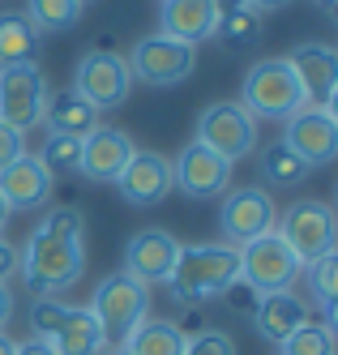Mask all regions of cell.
I'll list each match as a JSON object with an SVG mask.
<instances>
[{
	"label": "cell",
	"mask_w": 338,
	"mask_h": 355,
	"mask_svg": "<svg viewBox=\"0 0 338 355\" xmlns=\"http://www.w3.org/2000/svg\"><path fill=\"white\" fill-rule=\"evenodd\" d=\"M17 274L35 295H60L82 283L86 274V210L82 206H51L39 227H31Z\"/></svg>",
	"instance_id": "6da1fadb"
},
{
	"label": "cell",
	"mask_w": 338,
	"mask_h": 355,
	"mask_svg": "<svg viewBox=\"0 0 338 355\" xmlns=\"http://www.w3.org/2000/svg\"><path fill=\"white\" fill-rule=\"evenodd\" d=\"M236 283H240V252L231 244H180L167 291L176 304H205L227 295Z\"/></svg>",
	"instance_id": "7a4b0ae2"
},
{
	"label": "cell",
	"mask_w": 338,
	"mask_h": 355,
	"mask_svg": "<svg viewBox=\"0 0 338 355\" xmlns=\"http://www.w3.org/2000/svg\"><path fill=\"white\" fill-rule=\"evenodd\" d=\"M240 103H244V112L253 120H282V124H287L300 107H308L296 73L282 56H266V60L248 64L244 82H240Z\"/></svg>",
	"instance_id": "3957f363"
},
{
	"label": "cell",
	"mask_w": 338,
	"mask_h": 355,
	"mask_svg": "<svg viewBox=\"0 0 338 355\" xmlns=\"http://www.w3.org/2000/svg\"><path fill=\"white\" fill-rule=\"evenodd\" d=\"M86 309L94 313V321L103 329V343H108V347H124L128 334L150 317V287L137 283L133 274L116 270V274H108L94 287V300L86 304Z\"/></svg>",
	"instance_id": "277c9868"
},
{
	"label": "cell",
	"mask_w": 338,
	"mask_h": 355,
	"mask_svg": "<svg viewBox=\"0 0 338 355\" xmlns=\"http://www.w3.org/2000/svg\"><path fill=\"white\" fill-rule=\"evenodd\" d=\"M274 232L287 240V248L300 257V266H313L317 257H330L338 248V218L330 210V201H317V197L291 201L282 210V218L274 223Z\"/></svg>",
	"instance_id": "5b68a950"
},
{
	"label": "cell",
	"mask_w": 338,
	"mask_h": 355,
	"mask_svg": "<svg viewBox=\"0 0 338 355\" xmlns=\"http://www.w3.org/2000/svg\"><path fill=\"white\" fill-rule=\"evenodd\" d=\"M236 252H240V283H244V287H253L257 295L291 291V287H296V278L304 274L300 257L287 248V240H282L278 232L257 236V240L240 244Z\"/></svg>",
	"instance_id": "8992f818"
},
{
	"label": "cell",
	"mask_w": 338,
	"mask_h": 355,
	"mask_svg": "<svg viewBox=\"0 0 338 355\" xmlns=\"http://www.w3.org/2000/svg\"><path fill=\"white\" fill-rule=\"evenodd\" d=\"M133 82L142 86H154V90H167V86H180L193 78L197 69V47L180 43V39H167V35H142L133 43V52L124 56Z\"/></svg>",
	"instance_id": "52a82bcc"
},
{
	"label": "cell",
	"mask_w": 338,
	"mask_h": 355,
	"mask_svg": "<svg viewBox=\"0 0 338 355\" xmlns=\"http://www.w3.org/2000/svg\"><path fill=\"white\" fill-rule=\"evenodd\" d=\"M197 141L210 146L219 159H227L236 167L240 159H248L257 150V120L244 112L240 98H219V103L201 107L197 116Z\"/></svg>",
	"instance_id": "ba28073f"
},
{
	"label": "cell",
	"mask_w": 338,
	"mask_h": 355,
	"mask_svg": "<svg viewBox=\"0 0 338 355\" xmlns=\"http://www.w3.org/2000/svg\"><path fill=\"white\" fill-rule=\"evenodd\" d=\"M128 90H133V73H128L124 56L116 52H86L73 69V94H82L94 112H116L128 103Z\"/></svg>",
	"instance_id": "9c48e42d"
},
{
	"label": "cell",
	"mask_w": 338,
	"mask_h": 355,
	"mask_svg": "<svg viewBox=\"0 0 338 355\" xmlns=\"http://www.w3.org/2000/svg\"><path fill=\"white\" fill-rule=\"evenodd\" d=\"M47 107V78L43 69L31 64H0V120L13 124L17 133L43 124Z\"/></svg>",
	"instance_id": "30bf717a"
},
{
	"label": "cell",
	"mask_w": 338,
	"mask_h": 355,
	"mask_svg": "<svg viewBox=\"0 0 338 355\" xmlns=\"http://www.w3.org/2000/svg\"><path fill=\"white\" fill-rule=\"evenodd\" d=\"M278 210H274V197L266 189H227L223 193V206H219V232L223 244L240 248L257 236L274 232Z\"/></svg>",
	"instance_id": "8fae6325"
},
{
	"label": "cell",
	"mask_w": 338,
	"mask_h": 355,
	"mask_svg": "<svg viewBox=\"0 0 338 355\" xmlns=\"http://www.w3.org/2000/svg\"><path fill=\"white\" fill-rule=\"evenodd\" d=\"M171 189H180L193 201H210L231 189V163L219 159L210 146H201L197 137L171 159Z\"/></svg>",
	"instance_id": "7c38bea8"
},
{
	"label": "cell",
	"mask_w": 338,
	"mask_h": 355,
	"mask_svg": "<svg viewBox=\"0 0 338 355\" xmlns=\"http://www.w3.org/2000/svg\"><path fill=\"white\" fill-rule=\"evenodd\" d=\"M282 146H287L308 171L334 163V155H338V116H334V107H300L287 120Z\"/></svg>",
	"instance_id": "4fadbf2b"
},
{
	"label": "cell",
	"mask_w": 338,
	"mask_h": 355,
	"mask_svg": "<svg viewBox=\"0 0 338 355\" xmlns=\"http://www.w3.org/2000/svg\"><path fill=\"white\" fill-rule=\"evenodd\" d=\"M296 82L304 90L308 107H334V90H338V52L330 43H296L287 56Z\"/></svg>",
	"instance_id": "5bb4252c"
},
{
	"label": "cell",
	"mask_w": 338,
	"mask_h": 355,
	"mask_svg": "<svg viewBox=\"0 0 338 355\" xmlns=\"http://www.w3.org/2000/svg\"><path fill=\"white\" fill-rule=\"evenodd\" d=\"M176 257H180V240L167 227H146V232H137L124 244V274H133L146 287L167 283L176 270Z\"/></svg>",
	"instance_id": "9a60e30c"
},
{
	"label": "cell",
	"mask_w": 338,
	"mask_h": 355,
	"mask_svg": "<svg viewBox=\"0 0 338 355\" xmlns=\"http://www.w3.org/2000/svg\"><path fill=\"white\" fill-rule=\"evenodd\" d=\"M133 155H137V146H133L128 133H120V129H94L90 137H82V159H77V171H82L90 184H116Z\"/></svg>",
	"instance_id": "2e32d148"
},
{
	"label": "cell",
	"mask_w": 338,
	"mask_h": 355,
	"mask_svg": "<svg viewBox=\"0 0 338 355\" xmlns=\"http://www.w3.org/2000/svg\"><path fill=\"white\" fill-rule=\"evenodd\" d=\"M116 189H120V197L128 206H137V210L159 206V201L171 193V159L154 155V150H137V155L128 159V167L120 171Z\"/></svg>",
	"instance_id": "e0dca14e"
},
{
	"label": "cell",
	"mask_w": 338,
	"mask_h": 355,
	"mask_svg": "<svg viewBox=\"0 0 338 355\" xmlns=\"http://www.w3.org/2000/svg\"><path fill=\"white\" fill-rule=\"evenodd\" d=\"M51 184H56V175L39 163V155H22L0 171V197H5L9 210H22V214L43 210L51 201Z\"/></svg>",
	"instance_id": "ac0fdd59"
},
{
	"label": "cell",
	"mask_w": 338,
	"mask_h": 355,
	"mask_svg": "<svg viewBox=\"0 0 338 355\" xmlns=\"http://www.w3.org/2000/svg\"><path fill=\"white\" fill-rule=\"evenodd\" d=\"M214 26H219L214 0H163V9H159V35L180 39L189 47L214 39Z\"/></svg>",
	"instance_id": "d6986e66"
},
{
	"label": "cell",
	"mask_w": 338,
	"mask_h": 355,
	"mask_svg": "<svg viewBox=\"0 0 338 355\" xmlns=\"http://www.w3.org/2000/svg\"><path fill=\"white\" fill-rule=\"evenodd\" d=\"M313 321V313H308V300H300L296 291H274V295H262L253 309V325L257 334H262L266 343H282L291 338L300 325Z\"/></svg>",
	"instance_id": "ffe728a7"
},
{
	"label": "cell",
	"mask_w": 338,
	"mask_h": 355,
	"mask_svg": "<svg viewBox=\"0 0 338 355\" xmlns=\"http://www.w3.org/2000/svg\"><path fill=\"white\" fill-rule=\"evenodd\" d=\"M47 343L56 347V355H103L108 351L94 313L90 309H73V304H65V313H60L56 329L47 334Z\"/></svg>",
	"instance_id": "44dd1931"
},
{
	"label": "cell",
	"mask_w": 338,
	"mask_h": 355,
	"mask_svg": "<svg viewBox=\"0 0 338 355\" xmlns=\"http://www.w3.org/2000/svg\"><path fill=\"white\" fill-rule=\"evenodd\" d=\"M43 124L51 133H65V137H90L94 129H99V112L86 103L82 94H73V90H65V94H47V107H43Z\"/></svg>",
	"instance_id": "7402d4cb"
},
{
	"label": "cell",
	"mask_w": 338,
	"mask_h": 355,
	"mask_svg": "<svg viewBox=\"0 0 338 355\" xmlns=\"http://www.w3.org/2000/svg\"><path fill=\"white\" fill-rule=\"evenodd\" d=\"M39 56V31L22 9L0 13V64H31Z\"/></svg>",
	"instance_id": "603a6c76"
},
{
	"label": "cell",
	"mask_w": 338,
	"mask_h": 355,
	"mask_svg": "<svg viewBox=\"0 0 338 355\" xmlns=\"http://www.w3.org/2000/svg\"><path fill=\"white\" fill-rule=\"evenodd\" d=\"M128 355H180L185 351V329L176 321H159V317H146L124 343Z\"/></svg>",
	"instance_id": "cb8c5ba5"
},
{
	"label": "cell",
	"mask_w": 338,
	"mask_h": 355,
	"mask_svg": "<svg viewBox=\"0 0 338 355\" xmlns=\"http://www.w3.org/2000/svg\"><path fill=\"white\" fill-rule=\"evenodd\" d=\"M262 35H266V21H262V13H253L248 5L231 9V13H219L214 39L227 47V52H248V47L262 43Z\"/></svg>",
	"instance_id": "d4e9b609"
},
{
	"label": "cell",
	"mask_w": 338,
	"mask_h": 355,
	"mask_svg": "<svg viewBox=\"0 0 338 355\" xmlns=\"http://www.w3.org/2000/svg\"><path fill=\"white\" fill-rule=\"evenodd\" d=\"M257 171H262V180H266L270 189H296V184H304V175H308V167H304L282 141H270V146L262 150Z\"/></svg>",
	"instance_id": "484cf974"
},
{
	"label": "cell",
	"mask_w": 338,
	"mask_h": 355,
	"mask_svg": "<svg viewBox=\"0 0 338 355\" xmlns=\"http://www.w3.org/2000/svg\"><path fill=\"white\" fill-rule=\"evenodd\" d=\"M304 283H308V295H313V304L326 313V321L334 325V317H338V252H330V257H317L313 266H304Z\"/></svg>",
	"instance_id": "4316f807"
},
{
	"label": "cell",
	"mask_w": 338,
	"mask_h": 355,
	"mask_svg": "<svg viewBox=\"0 0 338 355\" xmlns=\"http://www.w3.org/2000/svg\"><path fill=\"white\" fill-rule=\"evenodd\" d=\"M26 17L39 35H56V31H73L82 21V0H26Z\"/></svg>",
	"instance_id": "83f0119b"
},
{
	"label": "cell",
	"mask_w": 338,
	"mask_h": 355,
	"mask_svg": "<svg viewBox=\"0 0 338 355\" xmlns=\"http://www.w3.org/2000/svg\"><path fill=\"white\" fill-rule=\"evenodd\" d=\"M278 355H334V325L330 321H308L291 338L278 343Z\"/></svg>",
	"instance_id": "f1b7e54d"
},
{
	"label": "cell",
	"mask_w": 338,
	"mask_h": 355,
	"mask_svg": "<svg viewBox=\"0 0 338 355\" xmlns=\"http://www.w3.org/2000/svg\"><path fill=\"white\" fill-rule=\"evenodd\" d=\"M77 159H82V141L77 137H65V133H51L43 137V150H39V163L51 171V175H65V171H77Z\"/></svg>",
	"instance_id": "f546056e"
},
{
	"label": "cell",
	"mask_w": 338,
	"mask_h": 355,
	"mask_svg": "<svg viewBox=\"0 0 338 355\" xmlns=\"http://www.w3.org/2000/svg\"><path fill=\"white\" fill-rule=\"evenodd\" d=\"M180 355H236V338L227 329H197V334H185Z\"/></svg>",
	"instance_id": "4dcf8cb0"
},
{
	"label": "cell",
	"mask_w": 338,
	"mask_h": 355,
	"mask_svg": "<svg viewBox=\"0 0 338 355\" xmlns=\"http://www.w3.org/2000/svg\"><path fill=\"white\" fill-rule=\"evenodd\" d=\"M22 155H26V133H17L13 124L0 120V171H5L13 159H22Z\"/></svg>",
	"instance_id": "1f68e13d"
},
{
	"label": "cell",
	"mask_w": 338,
	"mask_h": 355,
	"mask_svg": "<svg viewBox=\"0 0 338 355\" xmlns=\"http://www.w3.org/2000/svg\"><path fill=\"white\" fill-rule=\"evenodd\" d=\"M13 274H17V248L0 236V283H9Z\"/></svg>",
	"instance_id": "d6a6232c"
},
{
	"label": "cell",
	"mask_w": 338,
	"mask_h": 355,
	"mask_svg": "<svg viewBox=\"0 0 338 355\" xmlns=\"http://www.w3.org/2000/svg\"><path fill=\"white\" fill-rule=\"evenodd\" d=\"M13 309H17L13 287H9V283H0V329H9V321H13Z\"/></svg>",
	"instance_id": "836d02e7"
},
{
	"label": "cell",
	"mask_w": 338,
	"mask_h": 355,
	"mask_svg": "<svg viewBox=\"0 0 338 355\" xmlns=\"http://www.w3.org/2000/svg\"><path fill=\"white\" fill-rule=\"evenodd\" d=\"M17 355H56V347H51L47 338H26V343H17Z\"/></svg>",
	"instance_id": "e575fe53"
},
{
	"label": "cell",
	"mask_w": 338,
	"mask_h": 355,
	"mask_svg": "<svg viewBox=\"0 0 338 355\" xmlns=\"http://www.w3.org/2000/svg\"><path fill=\"white\" fill-rule=\"evenodd\" d=\"M291 0H248V9L253 13H262V17H270V13H278V9H287Z\"/></svg>",
	"instance_id": "d590c367"
},
{
	"label": "cell",
	"mask_w": 338,
	"mask_h": 355,
	"mask_svg": "<svg viewBox=\"0 0 338 355\" xmlns=\"http://www.w3.org/2000/svg\"><path fill=\"white\" fill-rule=\"evenodd\" d=\"M0 355H17V338H9L5 329H0Z\"/></svg>",
	"instance_id": "8d00e7d4"
},
{
	"label": "cell",
	"mask_w": 338,
	"mask_h": 355,
	"mask_svg": "<svg viewBox=\"0 0 338 355\" xmlns=\"http://www.w3.org/2000/svg\"><path fill=\"white\" fill-rule=\"evenodd\" d=\"M9 214H13V210L5 206V197H0V236H5V223H9Z\"/></svg>",
	"instance_id": "74e56055"
},
{
	"label": "cell",
	"mask_w": 338,
	"mask_h": 355,
	"mask_svg": "<svg viewBox=\"0 0 338 355\" xmlns=\"http://www.w3.org/2000/svg\"><path fill=\"white\" fill-rule=\"evenodd\" d=\"M313 5H321V9H326V13H330V17H334V13H338V0H313Z\"/></svg>",
	"instance_id": "f35d334b"
},
{
	"label": "cell",
	"mask_w": 338,
	"mask_h": 355,
	"mask_svg": "<svg viewBox=\"0 0 338 355\" xmlns=\"http://www.w3.org/2000/svg\"><path fill=\"white\" fill-rule=\"evenodd\" d=\"M103 355H128L124 347H108V351H103Z\"/></svg>",
	"instance_id": "ab89813d"
},
{
	"label": "cell",
	"mask_w": 338,
	"mask_h": 355,
	"mask_svg": "<svg viewBox=\"0 0 338 355\" xmlns=\"http://www.w3.org/2000/svg\"><path fill=\"white\" fill-rule=\"evenodd\" d=\"M86 5H90V0H82V9H86Z\"/></svg>",
	"instance_id": "60d3db41"
}]
</instances>
